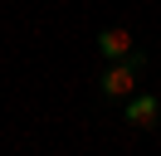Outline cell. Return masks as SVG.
I'll return each instance as SVG.
<instances>
[{
	"instance_id": "6da1fadb",
	"label": "cell",
	"mask_w": 161,
	"mask_h": 156,
	"mask_svg": "<svg viewBox=\"0 0 161 156\" xmlns=\"http://www.w3.org/2000/svg\"><path fill=\"white\" fill-rule=\"evenodd\" d=\"M137 68H142V54L108 64V68H103V78H98V93H103V98H122V103H127V98L137 93Z\"/></svg>"
},
{
	"instance_id": "7a4b0ae2",
	"label": "cell",
	"mask_w": 161,
	"mask_h": 156,
	"mask_svg": "<svg viewBox=\"0 0 161 156\" xmlns=\"http://www.w3.org/2000/svg\"><path fill=\"white\" fill-rule=\"evenodd\" d=\"M137 39H132V29H122V25H112V29H103L98 39H93V49H98L103 58H108V64H117V58H132L137 54Z\"/></svg>"
},
{
	"instance_id": "3957f363",
	"label": "cell",
	"mask_w": 161,
	"mask_h": 156,
	"mask_svg": "<svg viewBox=\"0 0 161 156\" xmlns=\"http://www.w3.org/2000/svg\"><path fill=\"white\" fill-rule=\"evenodd\" d=\"M122 117H127L132 127H142V132H147V127L161 122V98H156V93H132L127 107H122Z\"/></svg>"
}]
</instances>
